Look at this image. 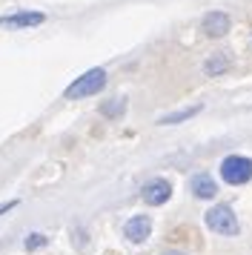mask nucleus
Masks as SVG:
<instances>
[{"mask_svg": "<svg viewBox=\"0 0 252 255\" xmlns=\"http://www.w3.org/2000/svg\"><path fill=\"white\" fill-rule=\"evenodd\" d=\"M221 178L227 184H235V186L252 181V158H241V155L224 158V163H221Z\"/></svg>", "mask_w": 252, "mask_h": 255, "instance_id": "3", "label": "nucleus"}, {"mask_svg": "<svg viewBox=\"0 0 252 255\" xmlns=\"http://www.w3.org/2000/svg\"><path fill=\"white\" fill-rule=\"evenodd\" d=\"M124 109H126V101H124V98H115V101H109V104L101 106V115H106V118H121V115H124Z\"/></svg>", "mask_w": 252, "mask_h": 255, "instance_id": "11", "label": "nucleus"}, {"mask_svg": "<svg viewBox=\"0 0 252 255\" xmlns=\"http://www.w3.org/2000/svg\"><path fill=\"white\" fill-rule=\"evenodd\" d=\"M14 207H17V201H6V204H0V215L9 212V209H14Z\"/></svg>", "mask_w": 252, "mask_h": 255, "instance_id": "13", "label": "nucleus"}, {"mask_svg": "<svg viewBox=\"0 0 252 255\" xmlns=\"http://www.w3.org/2000/svg\"><path fill=\"white\" fill-rule=\"evenodd\" d=\"M189 189H192V195H195V198H215V192H218L215 181H212V178H209L206 172L192 175V181H189Z\"/></svg>", "mask_w": 252, "mask_h": 255, "instance_id": "8", "label": "nucleus"}, {"mask_svg": "<svg viewBox=\"0 0 252 255\" xmlns=\"http://www.w3.org/2000/svg\"><path fill=\"white\" fill-rule=\"evenodd\" d=\"M140 195H143V201H146L149 207H160V204H166V201H169L172 184L166 181V178H152V181L143 184Z\"/></svg>", "mask_w": 252, "mask_h": 255, "instance_id": "4", "label": "nucleus"}, {"mask_svg": "<svg viewBox=\"0 0 252 255\" xmlns=\"http://www.w3.org/2000/svg\"><path fill=\"white\" fill-rule=\"evenodd\" d=\"M46 20V14L40 12H14V14H3L0 26L6 29H26V26H40Z\"/></svg>", "mask_w": 252, "mask_h": 255, "instance_id": "6", "label": "nucleus"}, {"mask_svg": "<svg viewBox=\"0 0 252 255\" xmlns=\"http://www.w3.org/2000/svg\"><path fill=\"white\" fill-rule=\"evenodd\" d=\"M163 255H186V253H178V250H166Z\"/></svg>", "mask_w": 252, "mask_h": 255, "instance_id": "14", "label": "nucleus"}, {"mask_svg": "<svg viewBox=\"0 0 252 255\" xmlns=\"http://www.w3.org/2000/svg\"><path fill=\"white\" fill-rule=\"evenodd\" d=\"M229 66H232V58H229L227 52H215V55L204 63V72L209 75V78H218V75H221V72H227Z\"/></svg>", "mask_w": 252, "mask_h": 255, "instance_id": "9", "label": "nucleus"}, {"mask_svg": "<svg viewBox=\"0 0 252 255\" xmlns=\"http://www.w3.org/2000/svg\"><path fill=\"white\" fill-rule=\"evenodd\" d=\"M46 244V235H40V232H32L29 238H26V250H37V247H43Z\"/></svg>", "mask_w": 252, "mask_h": 255, "instance_id": "12", "label": "nucleus"}, {"mask_svg": "<svg viewBox=\"0 0 252 255\" xmlns=\"http://www.w3.org/2000/svg\"><path fill=\"white\" fill-rule=\"evenodd\" d=\"M103 86H106V72H103V69H89L86 75L75 78V83H72V86H66L63 98H66V101H80V98L98 95Z\"/></svg>", "mask_w": 252, "mask_h": 255, "instance_id": "1", "label": "nucleus"}, {"mask_svg": "<svg viewBox=\"0 0 252 255\" xmlns=\"http://www.w3.org/2000/svg\"><path fill=\"white\" fill-rule=\"evenodd\" d=\"M206 227L218 235H238V218L227 204H218L206 212Z\"/></svg>", "mask_w": 252, "mask_h": 255, "instance_id": "2", "label": "nucleus"}, {"mask_svg": "<svg viewBox=\"0 0 252 255\" xmlns=\"http://www.w3.org/2000/svg\"><path fill=\"white\" fill-rule=\"evenodd\" d=\"M149 232H152V221H149V215H135V218L126 221V227H124V235L132 244H143L149 238Z\"/></svg>", "mask_w": 252, "mask_h": 255, "instance_id": "5", "label": "nucleus"}, {"mask_svg": "<svg viewBox=\"0 0 252 255\" xmlns=\"http://www.w3.org/2000/svg\"><path fill=\"white\" fill-rule=\"evenodd\" d=\"M204 32L209 37H221V35H227L229 32V14H224V12H209L204 17Z\"/></svg>", "mask_w": 252, "mask_h": 255, "instance_id": "7", "label": "nucleus"}, {"mask_svg": "<svg viewBox=\"0 0 252 255\" xmlns=\"http://www.w3.org/2000/svg\"><path fill=\"white\" fill-rule=\"evenodd\" d=\"M201 112V104H195V106H186V109H178V112H169V115H163L158 121L160 127H172V124H181V121H186V118H192Z\"/></svg>", "mask_w": 252, "mask_h": 255, "instance_id": "10", "label": "nucleus"}]
</instances>
